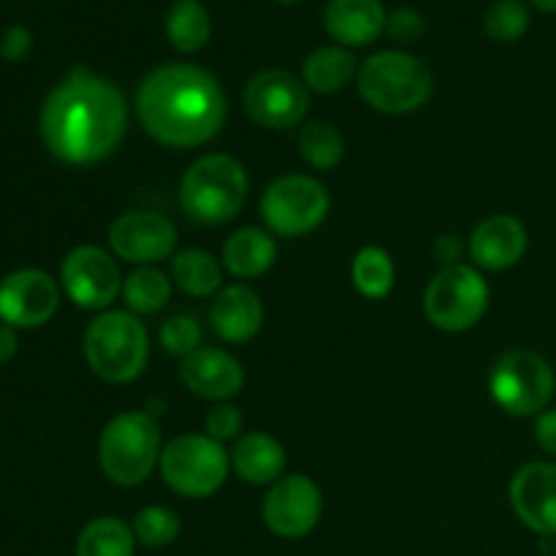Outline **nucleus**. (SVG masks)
Returning <instances> with one entry per match:
<instances>
[{"mask_svg":"<svg viewBox=\"0 0 556 556\" xmlns=\"http://www.w3.org/2000/svg\"><path fill=\"white\" fill-rule=\"evenodd\" d=\"M38 130L54 157L71 166H92L123 144L128 103L114 81L74 68L43 101Z\"/></svg>","mask_w":556,"mask_h":556,"instance_id":"1","label":"nucleus"},{"mask_svg":"<svg viewBox=\"0 0 556 556\" xmlns=\"http://www.w3.org/2000/svg\"><path fill=\"white\" fill-rule=\"evenodd\" d=\"M136 114L157 144L190 150L220 134L228 98L210 71L190 63H166L150 71L136 90Z\"/></svg>","mask_w":556,"mask_h":556,"instance_id":"2","label":"nucleus"},{"mask_svg":"<svg viewBox=\"0 0 556 556\" xmlns=\"http://www.w3.org/2000/svg\"><path fill=\"white\" fill-rule=\"evenodd\" d=\"M250 179L242 163L226 152H210L190 163L179 182V206L199 226H226L242 212Z\"/></svg>","mask_w":556,"mask_h":556,"instance_id":"3","label":"nucleus"},{"mask_svg":"<svg viewBox=\"0 0 556 556\" xmlns=\"http://www.w3.org/2000/svg\"><path fill=\"white\" fill-rule=\"evenodd\" d=\"M92 372L112 386L134 383L150 362V337L139 315L128 309H106L96 315L81 340Z\"/></svg>","mask_w":556,"mask_h":556,"instance_id":"4","label":"nucleus"},{"mask_svg":"<svg viewBox=\"0 0 556 556\" xmlns=\"http://www.w3.org/2000/svg\"><path fill=\"white\" fill-rule=\"evenodd\" d=\"M163 454L161 427L144 410L114 416L98 440V465L112 483L123 489L141 486Z\"/></svg>","mask_w":556,"mask_h":556,"instance_id":"5","label":"nucleus"},{"mask_svg":"<svg viewBox=\"0 0 556 556\" xmlns=\"http://www.w3.org/2000/svg\"><path fill=\"white\" fill-rule=\"evenodd\" d=\"M358 96L380 114H410L418 112L432 96V71L416 54L375 52L358 65Z\"/></svg>","mask_w":556,"mask_h":556,"instance_id":"6","label":"nucleus"},{"mask_svg":"<svg viewBox=\"0 0 556 556\" xmlns=\"http://www.w3.org/2000/svg\"><path fill=\"white\" fill-rule=\"evenodd\" d=\"M161 478L174 494L206 500L226 483L231 472V451L210 434H179L163 445Z\"/></svg>","mask_w":556,"mask_h":556,"instance_id":"7","label":"nucleus"},{"mask_svg":"<svg viewBox=\"0 0 556 556\" xmlns=\"http://www.w3.org/2000/svg\"><path fill=\"white\" fill-rule=\"evenodd\" d=\"M489 299L492 291L481 269L470 264L445 266L424 291V315L434 329L445 334H462L481 324L489 309Z\"/></svg>","mask_w":556,"mask_h":556,"instance_id":"8","label":"nucleus"},{"mask_svg":"<svg viewBox=\"0 0 556 556\" xmlns=\"http://www.w3.org/2000/svg\"><path fill=\"white\" fill-rule=\"evenodd\" d=\"M556 375L552 364L535 351H508L494 362L489 394L508 416L530 418L548 410L554 400Z\"/></svg>","mask_w":556,"mask_h":556,"instance_id":"9","label":"nucleus"},{"mask_svg":"<svg viewBox=\"0 0 556 556\" xmlns=\"http://www.w3.org/2000/svg\"><path fill=\"white\" fill-rule=\"evenodd\" d=\"M329 190L320 179L307 174L277 177L261 195V215L275 237H304L313 233L329 215Z\"/></svg>","mask_w":556,"mask_h":556,"instance_id":"10","label":"nucleus"},{"mask_svg":"<svg viewBox=\"0 0 556 556\" xmlns=\"http://www.w3.org/2000/svg\"><path fill=\"white\" fill-rule=\"evenodd\" d=\"M60 282L63 291L76 307L90 313H106L109 304L123 296L125 277L106 250L96 244H79L71 250L60 264Z\"/></svg>","mask_w":556,"mask_h":556,"instance_id":"11","label":"nucleus"},{"mask_svg":"<svg viewBox=\"0 0 556 556\" xmlns=\"http://www.w3.org/2000/svg\"><path fill=\"white\" fill-rule=\"evenodd\" d=\"M244 112L269 130H286L302 123L309 109V90L299 76L282 68H266L244 85Z\"/></svg>","mask_w":556,"mask_h":556,"instance_id":"12","label":"nucleus"},{"mask_svg":"<svg viewBox=\"0 0 556 556\" xmlns=\"http://www.w3.org/2000/svg\"><path fill=\"white\" fill-rule=\"evenodd\" d=\"M264 525L286 541L307 538L324 514V494L309 476H282L264 497Z\"/></svg>","mask_w":556,"mask_h":556,"instance_id":"13","label":"nucleus"},{"mask_svg":"<svg viewBox=\"0 0 556 556\" xmlns=\"http://www.w3.org/2000/svg\"><path fill=\"white\" fill-rule=\"evenodd\" d=\"M109 248L125 264L155 266L174 255V248H177V228L161 212H125V215H119L109 226Z\"/></svg>","mask_w":556,"mask_h":556,"instance_id":"14","label":"nucleus"},{"mask_svg":"<svg viewBox=\"0 0 556 556\" xmlns=\"http://www.w3.org/2000/svg\"><path fill=\"white\" fill-rule=\"evenodd\" d=\"M60 307L58 280L41 269H16L0 282V324L14 329H38Z\"/></svg>","mask_w":556,"mask_h":556,"instance_id":"15","label":"nucleus"},{"mask_svg":"<svg viewBox=\"0 0 556 556\" xmlns=\"http://www.w3.org/2000/svg\"><path fill=\"white\" fill-rule=\"evenodd\" d=\"M508 500L527 530L538 535H556V465L530 462L510 478Z\"/></svg>","mask_w":556,"mask_h":556,"instance_id":"16","label":"nucleus"},{"mask_svg":"<svg viewBox=\"0 0 556 556\" xmlns=\"http://www.w3.org/2000/svg\"><path fill=\"white\" fill-rule=\"evenodd\" d=\"M530 248L525 223L514 215H489L472 228L467 253L478 269L505 271L519 264Z\"/></svg>","mask_w":556,"mask_h":556,"instance_id":"17","label":"nucleus"},{"mask_svg":"<svg viewBox=\"0 0 556 556\" xmlns=\"http://www.w3.org/2000/svg\"><path fill=\"white\" fill-rule=\"evenodd\" d=\"M179 378L190 394L210 402H228L244 389L242 364L220 348L201 345L199 351L182 358Z\"/></svg>","mask_w":556,"mask_h":556,"instance_id":"18","label":"nucleus"},{"mask_svg":"<svg viewBox=\"0 0 556 556\" xmlns=\"http://www.w3.org/2000/svg\"><path fill=\"white\" fill-rule=\"evenodd\" d=\"M210 320L223 342L248 345L258 337L261 326H264V302L253 288L242 286V282L226 286L217 291L215 302H212Z\"/></svg>","mask_w":556,"mask_h":556,"instance_id":"19","label":"nucleus"},{"mask_svg":"<svg viewBox=\"0 0 556 556\" xmlns=\"http://www.w3.org/2000/svg\"><path fill=\"white\" fill-rule=\"evenodd\" d=\"M386 14L380 0H329L324 9V27L340 47H369L386 33Z\"/></svg>","mask_w":556,"mask_h":556,"instance_id":"20","label":"nucleus"},{"mask_svg":"<svg viewBox=\"0 0 556 556\" xmlns=\"http://www.w3.org/2000/svg\"><path fill=\"white\" fill-rule=\"evenodd\" d=\"M288 465L286 448L269 432H244L231 448V470L250 486H271Z\"/></svg>","mask_w":556,"mask_h":556,"instance_id":"21","label":"nucleus"},{"mask_svg":"<svg viewBox=\"0 0 556 556\" xmlns=\"http://www.w3.org/2000/svg\"><path fill=\"white\" fill-rule=\"evenodd\" d=\"M277 261V239L266 228L244 226L223 244V266L237 280H255L266 275Z\"/></svg>","mask_w":556,"mask_h":556,"instance_id":"22","label":"nucleus"},{"mask_svg":"<svg viewBox=\"0 0 556 556\" xmlns=\"http://www.w3.org/2000/svg\"><path fill=\"white\" fill-rule=\"evenodd\" d=\"M356 76V54L340 43L313 49L302 65V81L307 85V90L320 92V96H334V92L345 90Z\"/></svg>","mask_w":556,"mask_h":556,"instance_id":"23","label":"nucleus"},{"mask_svg":"<svg viewBox=\"0 0 556 556\" xmlns=\"http://www.w3.org/2000/svg\"><path fill=\"white\" fill-rule=\"evenodd\" d=\"M172 282L188 296H215L223 288V269L206 250H179L172 255Z\"/></svg>","mask_w":556,"mask_h":556,"instance_id":"24","label":"nucleus"},{"mask_svg":"<svg viewBox=\"0 0 556 556\" xmlns=\"http://www.w3.org/2000/svg\"><path fill=\"white\" fill-rule=\"evenodd\" d=\"M166 38L182 54L201 52L210 43L212 16L201 0H174L166 14Z\"/></svg>","mask_w":556,"mask_h":556,"instance_id":"25","label":"nucleus"},{"mask_svg":"<svg viewBox=\"0 0 556 556\" xmlns=\"http://www.w3.org/2000/svg\"><path fill=\"white\" fill-rule=\"evenodd\" d=\"M134 530L117 516H98L76 538V556H134Z\"/></svg>","mask_w":556,"mask_h":556,"instance_id":"26","label":"nucleus"},{"mask_svg":"<svg viewBox=\"0 0 556 556\" xmlns=\"http://www.w3.org/2000/svg\"><path fill=\"white\" fill-rule=\"evenodd\" d=\"M123 302L134 315H155L172 302V277L157 266H136L123 282Z\"/></svg>","mask_w":556,"mask_h":556,"instance_id":"27","label":"nucleus"},{"mask_svg":"<svg viewBox=\"0 0 556 556\" xmlns=\"http://www.w3.org/2000/svg\"><path fill=\"white\" fill-rule=\"evenodd\" d=\"M299 155L307 161V166L318 172H334L345 157V136L340 128L324 119L302 125L299 130Z\"/></svg>","mask_w":556,"mask_h":556,"instance_id":"28","label":"nucleus"},{"mask_svg":"<svg viewBox=\"0 0 556 556\" xmlns=\"http://www.w3.org/2000/svg\"><path fill=\"white\" fill-rule=\"evenodd\" d=\"M351 277L353 286L362 296L367 299H386L394 288L396 269L391 255L386 253L383 248H375V244H367L356 253L351 264Z\"/></svg>","mask_w":556,"mask_h":556,"instance_id":"29","label":"nucleus"},{"mask_svg":"<svg viewBox=\"0 0 556 556\" xmlns=\"http://www.w3.org/2000/svg\"><path fill=\"white\" fill-rule=\"evenodd\" d=\"M130 530H134L136 543L147 548H166L182 532V521L174 514L172 508H163V505H147L130 521Z\"/></svg>","mask_w":556,"mask_h":556,"instance_id":"30","label":"nucleus"},{"mask_svg":"<svg viewBox=\"0 0 556 556\" xmlns=\"http://www.w3.org/2000/svg\"><path fill=\"white\" fill-rule=\"evenodd\" d=\"M486 36L497 43H514L530 30V9L525 0H497L483 16Z\"/></svg>","mask_w":556,"mask_h":556,"instance_id":"31","label":"nucleus"},{"mask_svg":"<svg viewBox=\"0 0 556 556\" xmlns=\"http://www.w3.org/2000/svg\"><path fill=\"white\" fill-rule=\"evenodd\" d=\"M161 345L168 356H177V358H188L190 353H195L201 348V326L199 320L190 318V315H172L161 324Z\"/></svg>","mask_w":556,"mask_h":556,"instance_id":"32","label":"nucleus"},{"mask_svg":"<svg viewBox=\"0 0 556 556\" xmlns=\"http://www.w3.org/2000/svg\"><path fill=\"white\" fill-rule=\"evenodd\" d=\"M242 429H244L242 413H239L233 405H228V402H217L204 418V434H210V438L217 440V443H228V440L237 443V440L244 434Z\"/></svg>","mask_w":556,"mask_h":556,"instance_id":"33","label":"nucleus"},{"mask_svg":"<svg viewBox=\"0 0 556 556\" xmlns=\"http://www.w3.org/2000/svg\"><path fill=\"white\" fill-rule=\"evenodd\" d=\"M386 33L396 43H418L424 38V33H427V22H424V16L416 9L402 5V9H394L389 14Z\"/></svg>","mask_w":556,"mask_h":556,"instance_id":"34","label":"nucleus"},{"mask_svg":"<svg viewBox=\"0 0 556 556\" xmlns=\"http://www.w3.org/2000/svg\"><path fill=\"white\" fill-rule=\"evenodd\" d=\"M33 49V36L27 27L22 25H11L5 27L3 36H0V58L11 60V63H20L30 54Z\"/></svg>","mask_w":556,"mask_h":556,"instance_id":"35","label":"nucleus"},{"mask_svg":"<svg viewBox=\"0 0 556 556\" xmlns=\"http://www.w3.org/2000/svg\"><path fill=\"white\" fill-rule=\"evenodd\" d=\"M432 253H434V258L440 261V269H445V266L462 264V255L467 253V248L462 244V239L456 237V233H443V237L434 242Z\"/></svg>","mask_w":556,"mask_h":556,"instance_id":"36","label":"nucleus"},{"mask_svg":"<svg viewBox=\"0 0 556 556\" xmlns=\"http://www.w3.org/2000/svg\"><path fill=\"white\" fill-rule=\"evenodd\" d=\"M535 440L548 456H556V407L543 410L535 421Z\"/></svg>","mask_w":556,"mask_h":556,"instance_id":"37","label":"nucleus"},{"mask_svg":"<svg viewBox=\"0 0 556 556\" xmlns=\"http://www.w3.org/2000/svg\"><path fill=\"white\" fill-rule=\"evenodd\" d=\"M16 348H20V337L14 326L0 324V364L11 362L16 356Z\"/></svg>","mask_w":556,"mask_h":556,"instance_id":"38","label":"nucleus"},{"mask_svg":"<svg viewBox=\"0 0 556 556\" xmlns=\"http://www.w3.org/2000/svg\"><path fill=\"white\" fill-rule=\"evenodd\" d=\"M532 5L543 14H556V0H532Z\"/></svg>","mask_w":556,"mask_h":556,"instance_id":"39","label":"nucleus"},{"mask_svg":"<svg viewBox=\"0 0 556 556\" xmlns=\"http://www.w3.org/2000/svg\"><path fill=\"white\" fill-rule=\"evenodd\" d=\"M277 3H299V0H277Z\"/></svg>","mask_w":556,"mask_h":556,"instance_id":"40","label":"nucleus"}]
</instances>
